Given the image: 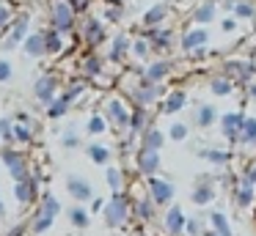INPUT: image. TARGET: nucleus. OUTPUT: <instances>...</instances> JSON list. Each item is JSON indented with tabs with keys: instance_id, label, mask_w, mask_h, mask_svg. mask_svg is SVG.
Segmentation results:
<instances>
[{
	"instance_id": "nucleus-1",
	"label": "nucleus",
	"mask_w": 256,
	"mask_h": 236,
	"mask_svg": "<svg viewBox=\"0 0 256 236\" xmlns=\"http://www.w3.org/2000/svg\"><path fill=\"white\" fill-rule=\"evenodd\" d=\"M47 19H50V27L58 33H72L78 30V22H80V14L72 8L69 0H50V11H47Z\"/></svg>"
},
{
	"instance_id": "nucleus-2",
	"label": "nucleus",
	"mask_w": 256,
	"mask_h": 236,
	"mask_svg": "<svg viewBox=\"0 0 256 236\" xmlns=\"http://www.w3.org/2000/svg\"><path fill=\"white\" fill-rule=\"evenodd\" d=\"M78 36L83 38V44L88 49H96L102 41H108V30H105V22L94 14H83L78 22Z\"/></svg>"
},
{
	"instance_id": "nucleus-3",
	"label": "nucleus",
	"mask_w": 256,
	"mask_h": 236,
	"mask_svg": "<svg viewBox=\"0 0 256 236\" xmlns=\"http://www.w3.org/2000/svg\"><path fill=\"white\" fill-rule=\"evenodd\" d=\"M223 77H228L234 85H237V82L240 85H250V82H256V63L250 58L226 60V63H223Z\"/></svg>"
},
{
	"instance_id": "nucleus-4",
	"label": "nucleus",
	"mask_w": 256,
	"mask_h": 236,
	"mask_svg": "<svg viewBox=\"0 0 256 236\" xmlns=\"http://www.w3.org/2000/svg\"><path fill=\"white\" fill-rule=\"evenodd\" d=\"M28 33H30V14H17V19L12 22V27L6 30V36L0 41V49L3 52H12L14 47H22Z\"/></svg>"
},
{
	"instance_id": "nucleus-5",
	"label": "nucleus",
	"mask_w": 256,
	"mask_h": 236,
	"mask_svg": "<svg viewBox=\"0 0 256 236\" xmlns=\"http://www.w3.org/2000/svg\"><path fill=\"white\" fill-rule=\"evenodd\" d=\"M130 99L135 102V107H152L154 102H162V85H154V82L138 80L132 88H130Z\"/></svg>"
},
{
	"instance_id": "nucleus-6",
	"label": "nucleus",
	"mask_w": 256,
	"mask_h": 236,
	"mask_svg": "<svg viewBox=\"0 0 256 236\" xmlns=\"http://www.w3.org/2000/svg\"><path fill=\"white\" fill-rule=\"evenodd\" d=\"M127 214H130V201H127V195H122V192H113L110 203L102 209V217H105V223L110 225V228H118V225L127 223Z\"/></svg>"
},
{
	"instance_id": "nucleus-7",
	"label": "nucleus",
	"mask_w": 256,
	"mask_h": 236,
	"mask_svg": "<svg viewBox=\"0 0 256 236\" xmlns=\"http://www.w3.org/2000/svg\"><path fill=\"white\" fill-rule=\"evenodd\" d=\"M206 44H210V30H206V27H201V25L188 27V30L179 36V47H182L188 55H193L196 49H204Z\"/></svg>"
},
{
	"instance_id": "nucleus-8",
	"label": "nucleus",
	"mask_w": 256,
	"mask_h": 236,
	"mask_svg": "<svg viewBox=\"0 0 256 236\" xmlns=\"http://www.w3.org/2000/svg\"><path fill=\"white\" fill-rule=\"evenodd\" d=\"M34 96H36V102L39 104H50L52 99L58 96V77L56 74H42V77H36V82H34Z\"/></svg>"
},
{
	"instance_id": "nucleus-9",
	"label": "nucleus",
	"mask_w": 256,
	"mask_h": 236,
	"mask_svg": "<svg viewBox=\"0 0 256 236\" xmlns=\"http://www.w3.org/2000/svg\"><path fill=\"white\" fill-rule=\"evenodd\" d=\"M168 14H171V3H154V5H149V8L140 14V27L144 30H152V27H162L166 25V19H168Z\"/></svg>"
},
{
	"instance_id": "nucleus-10",
	"label": "nucleus",
	"mask_w": 256,
	"mask_h": 236,
	"mask_svg": "<svg viewBox=\"0 0 256 236\" xmlns=\"http://www.w3.org/2000/svg\"><path fill=\"white\" fill-rule=\"evenodd\" d=\"M105 118L110 121V124L122 126V129H130V118H132V113H130V107H127L124 99H108L105 102Z\"/></svg>"
},
{
	"instance_id": "nucleus-11",
	"label": "nucleus",
	"mask_w": 256,
	"mask_h": 236,
	"mask_svg": "<svg viewBox=\"0 0 256 236\" xmlns=\"http://www.w3.org/2000/svg\"><path fill=\"white\" fill-rule=\"evenodd\" d=\"M0 157H3V162H6V168H8V173H12L14 181L30 179L28 165H25V157L20 151H14V148H3V151H0Z\"/></svg>"
},
{
	"instance_id": "nucleus-12",
	"label": "nucleus",
	"mask_w": 256,
	"mask_h": 236,
	"mask_svg": "<svg viewBox=\"0 0 256 236\" xmlns=\"http://www.w3.org/2000/svg\"><path fill=\"white\" fill-rule=\"evenodd\" d=\"M245 118H248V115H245L242 110H232V113L220 115V129H223V135H226L232 143H240V132H242Z\"/></svg>"
},
{
	"instance_id": "nucleus-13",
	"label": "nucleus",
	"mask_w": 256,
	"mask_h": 236,
	"mask_svg": "<svg viewBox=\"0 0 256 236\" xmlns=\"http://www.w3.org/2000/svg\"><path fill=\"white\" fill-rule=\"evenodd\" d=\"M171 60H166V58H157V60H152V63H146V69L140 71V80H146V82H154V85H160L162 80H166L168 74H171Z\"/></svg>"
},
{
	"instance_id": "nucleus-14",
	"label": "nucleus",
	"mask_w": 256,
	"mask_h": 236,
	"mask_svg": "<svg viewBox=\"0 0 256 236\" xmlns=\"http://www.w3.org/2000/svg\"><path fill=\"white\" fill-rule=\"evenodd\" d=\"M149 195H152V201H154V203L166 206V203L174 201L176 190H174L171 181H162V179H154V176H152V179H149Z\"/></svg>"
},
{
	"instance_id": "nucleus-15",
	"label": "nucleus",
	"mask_w": 256,
	"mask_h": 236,
	"mask_svg": "<svg viewBox=\"0 0 256 236\" xmlns=\"http://www.w3.org/2000/svg\"><path fill=\"white\" fill-rule=\"evenodd\" d=\"M215 16H218V3L215 0H201V3H196L193 8H190V19H193L196 25H201V27H206Z\"/></svg>"
},
{
	"instance_id": "nucleus-16",
	"label": "nucleus",
	"mask_w": 256,
	"mask_h": 236,
	"mask_svg": "<svg viewBox=\"0 0 256 236\" xmlns=\"http://www.w3.org/2000/svg\"><path fill=\"white\" fill-rule=\"evenodd\" d=\"M144 36L152 41V49H171L174 41H176V33L171 27H152V30H144Z\"/></svg>"
},
{
	"instance_id": "nucleus-17",
	"label": "nucleus",
	"mask_w": 256,
	"mask_h": 236,
	"mask_svg": "<svg viewBox=\"0 0 256 236\" xmlns=\"http://www.w3.org/2000/svg\"><path fill=\"white\" fill-rule=\"evenodd\" d=\"M135 165H138V173H144L146 179H152V176L160 170V151L140 148V151H138V159H135Z\"/></svg>"
},
{
	"instance_id": "nucleus-18",
	"label": "nucleus",
	"mask_w": 256,
	"mask_h": 236,
	"mask_svg": "<svg viewBox=\"0 0 256 236\" xmlns=\"http://www.w3.org/2000/svg\"><path fill=\"white\" fill-rule=\"evenodd\" d=\"M188 104V93L182 91V88H174V91H168L166 96H162L160 102V113L162 115H176L179 110Z\"/></svg>"
},
{
	"instance_id": "nucleus-19",
	"label": "nucleus",
	"mask_w": 256,
	"mask_h": 236,
	"mask_svg": "<svg viewBox=\"0 0 256 236\" xmlns=\"http://www.w3.org/2000/svg\"><path fill=\"white\" fill-rule=\"evenodd\" d=\"M66 190H69V195H72L74 201H80V203H86V201L94 198V190H91L88 179H83V176H69V179H66Z\"/></svg>"
},
{
	"instance_id": "nucleus-20",
	"label": "nucleus",
	"mask_w": 256,
	"mask_h": 236,
	"mask_svg": "<svg viewBox=\"0 0 256 236\" xmlns=\"http://www.w3.org/2000/svg\"><path fill=\"white\" fill-rule=\"evenodd\" d=\"M132 49V36L130 33H116L110 38V47H108V58L110 60H124Z\"/></svg>"
},
{
	"instance_id": "nucleus-21",
	"label": "nucleus",
	"mask_w": 256,
	"mask_h": 236,
	"mask_svg": "<svg viewBox=\"0 0 256 236\" xmlns=\"http://www.w3.org/2000/svg\"><path fill=\"white\" fill-rule=\"evenodd\" d=\"M22 52L28 58H44L47 55V44H44V30L28 33V38L22 41Z\"/></svg>"
},
{
	"instance_id": "nucleus-22",
	"label": "nucleus",
	"mask_w": 256,
	"mask_h": 236,
	"mask_svg": "<svg viewBox=\"0 0 256 236\" xmlns=\"http://www.w3.org/2000/svg\"><path fill=\"white\" fill-rule=\"evenodd\" d=\"M184 225H188V217H184V212L179 206H171L166 212V231L171 236H176V234H184Z\"/></svg>"
},
{
	"instance_id": "nucleus-23",
	"label": "nucleus",
	"mask_w": 256,
	"mask_h": 236,
	"mask_svg": "<svg viewBox=\"0 0 256 236\" xmlns=\"http://www.w3.org/2000/svg\"><path fill=\"white\" fill-rule=\"evenodd\" d=\"M102 69H105V60H102L100 55H86L83 63H80V74H83L86 80H100Z\"/></svg>"
},
{
	"instance_id": "nucleus-24",
	"label": "nucleus",
	"mask_w": 256,
	"mask_h": 236,
	"mask_svg": "<svg viewBox=\"0 0 256 236\" xmlns=\"http://www.w3.org/2000/svg\"><path fill=\"white\" fill-rule=\"evenodd\" d=\"M215 121H220L215 104H198V107H196V115H193V124H196V126L206 129V126H212Z\"/></svg>"
},
{
	"instance_id": "nucleus-25",
	"label": "nucleus",
	"mask_w": 256,
	"mask_h": 236,
	"mask_svg": "<svg viewBox=\"0 0 256 236\" xmlns=\"http://www.w3.org/2000/svg\"><path fill=\"white\" fill-rule=\"evenodd\" d=\"M166 146V135H162V129H157V126H149V129L140 135V148H149V151H160V148Z\"/></svg>"
},
{
	"instance_id": "nucleus-26",
	"label": "nucleus",
	"mask_w": 256,
	"mask_h": 236,
	"mask_svg": "<svg viewBox=\"0 0 256 236\" xmlns=\"http://www.w3.org/2000/svg\"><path fill=\"white\" fill-rule=\"evenodd\" d=\"M34 195H36V179H34V176L14 184V198H17L20 203H30V201H34Z\"/></svg>"
},
{
	"instance_id": "nucleus-27",
	"label": "nucleus",
	"mask_w": 256,
	"mask_h": 236,
	"mask_svg": "<svg viewBox=\"0 0 256 236\" xmlns=\"http://www.w3.org/2000/svg\"><path fill=\"white\" fill-rule=\"evenodd\" d=\"M44 44H47V55H61L64 47H66V38H64V33L47 27L44 30Z\"/></svg>"
},
{
	"instance_id": "nucleus-28",
	"label": "nucleus",
	"mask_w": 256,
	"mask_h": 236,
	"mask_svg": "<svg viewBox=\"0 0 256 236\" xmlns=\"http://www.w3.org/2000/svg\"><path fill=\"white\" fill-rule=\"evenodd\" d=\"M30 121L25 113L17 115V121H14V143H30L34 140V132H30Z\"/></svg>"
},
{
	"instance_id": "nucleus-29",
	"label": "nucleus",
	"mask_w": 256,
	"mask_h": 236,
	"mask_svg": "<svg viewBox=\"0 0 256 236\" xmlns=\"http://www.w3.org/2000/svg\"><path fill=\"white\" fill-rule=\"evenodd\" d=\"M234 19H256V0H234V8H232Z\"/></svg>"
},
{
	"instance_id": "nucleus-30",
	"label": "nucleus",
	"mask_w": 256,
	"mask_h": 236,
	"mask_svg": "<svg viewBox=\"0 0 256 236\" xmlns=\"http://www.w3.org/2000/svg\"><path fill=\"white\" fill-rule=\"evenodd\" d=\"M190 201L196 203V206H206V203L215 201V187L212 184H198L193 192H190Z\"/></svg>"
},
{
	"instance_id": "nucleus-31",
	"label": "nucleus",
	"mask_w": 256,
	"mask_h": 236,
	"mask_svg": "<svg viewBox=\"0 0 256 236\" xmlns=\"http://www.w3.org/2000/svg\"><path fill=\"white\" fill-rule=\"evenodd\" d=\"M234 88H237V85H234L228 77H223V74H218V77H212V80H210V91L215 93V96H232Z\"/></svg>"
},
{
	"instance_id": "nucleus-32",
	"label": "nucleus",
	"mask_w": 256,
	"mask_h": 236,
	"mask_svg": "<svg viewBox=\"0 0 256 236\" xmlns=\"http://www.w3.org/2000/svg\"><path fill=\"white\" fill-rule=\"evenodd\" d=\"M69 107H72V102H69V99L61 93V96H56L50 104H47V115H50L52 121H56V118H64V115L69 113Z\"/></svg>"
},
{
	"instance_id": "nucleus-33",
	"label": "nucleus",
	"mask_w": 256,
	"mask_h": 236,
	"mask_svg": "<svg viewBox=\"0 0 256 236\" xmlns=\"http://www.w3.org/2000/svg\"><path fill=\"white\" fill-rule=\"evenodd\" d=\"M86 151H88V159L94 165H108V162H110V148L102 146V143H91Z\"/></svg>"
},
{
	"instance_id": "nucleus-34",
	"label": "nucleus",
	"mask_w": 256,
	"mask_h": 236,
	"mask_svg": "<svg viewBox=\"0 0 256 236\" xmlns=\"http://www.w3.org/2000/svg\"><path fill=\"white\" fill-rule=\"evenodd\" d=\"M234 198H237V203L240 206H250L254 203V198H256V187H250V184H245V181H240L237 187H234Z\"/></svg>"
},
{
	"instance_id": "nucleus-35",
	"label": "nucleus",
	"mask_w": 256,
	"mask_h": 236,
	"mask_svg": "<svg viewBox=\"0 0 256 236\" xmlns=\"http://www.w3.org/2000/svg\"><path fill=\"white\" fill-rule=\"evenodd\" d=\"M130 55H132V58H138V60H146L152 55V41L144 36V33H140L138 38H132V49H130Z\"/></svg>"
},
{
	"instance_id": "nucleus-36",
	"label": "nucleus",
	"mask_w": 256,
	"mask_h": 236,
	"mask_svg": "<svg viewBox=\"0 0 256 236\" xmlns=\"http://www.w3.org/2000/svg\"><path fill=\"white\" fill-rule=\"evenodd\" d=\"M146 121H149V115H146V110L144 107H135L132 110V118H130V132H132V135H144L146 129H149V126H146Z\"/></svg>"
},
{
	"instance_id": "nucleus-37",
	"label": "nucleus",
	"mask_w": 256,
	"mask_h": 236,
	"mask_svg": "<svg viewBox=\"0 0 256 236\" xmlns=\"http://www.w3.org/2000/svg\"><path fill=\"white\" fill-rule=\"evenodd\" d=\"M198 154L212 165H226L228 159H232V151H223V148H204V151H198Z\"/></svg>"
},
{
	"instance_id": "nucleus-38",
	"label": "nucleus",
	"mask_w": 256,
	"mask_h": 236,
	"mask_svg": "<svg viewBox=\"0 0 256 236\" xmlns=\"http://www.w3.org/2000/svg\"><path fill=\"white\" fill-rule=\"evenodd\" d=\"M14 19H17V11H14V5L6 3V0H0V30H8Z\"/></svg>"
},
{
	"instance_id": "nucleus-39",
	"label": "nucleus",
	"mask_w": 256,
	"mask_h": 236,
	"mask_svg": "<svg viewBox=\"0 0 256 236\" xmlns=\"http://www.w3.org/2000/svg\"><path fill=\"white\" fill-rule=\"evenodd\" d=\"M210 223H212V228H215L218 236H232V228H228V217H226V214L212 212L210 214Z\"/></svg>"
},
{
	"instance_id": "nucleus-40",
	"label": "nucleus",
	"mask_w": 256,
	"mask_h": 236,
	"mask_svg": "<svg viewBox=\"0 0 256 236\" xmlns=\"http://www.w3.org/2000/svg\"><path fill=\"white\" fill-rule=\"evenodd\" d=\"M240 143L242 146H256V118H245L242 132H240Z\"/></svg>"
},
{
	"instance_id": "nucleus-41",
	"label": "nucleus",
	"mask_w": 256,
	"mask_h": 236,
	"mask_svg": "<svg viewBox=\"0 0 256 236\" xmlns=\"http://www.w3.org/2000/svg\"><path fill=\"white\" fill-rule=\"evenodd\" d=\"M122 16H124V5L122 3H102V19L122 22Z\"/></svg>"
},
{
	"instance_id": "nucleus-42",
	"label": "nucleus",
	"mask_w": 256,
	"mask_h": 236,
	"mask_svg": "<svg viewBox=\"0 0 256 236\" xmlns=\"http://www.w3.org/2000/svg\"><path fill=\"white\" fill-rule=\"evenodd\" d=\"M86 88H88V85H86V80H72L66 88H64V96L74 104V102H78V96H83V93H86Z\"/></svg>"
},
{
	"instance_id": "nucleus-43",
	"label": "nucleus",
	"mask_w": 256,
	"mask_h": 236,
	"mask_svg": "<svg viewBox=\"0 0 256 236\" xmlns=\"http://www.w3.org/2000/svg\"><path fill=\"white\" fill-rule=\"evenodd\" d=\"M86 132H88V135H102V132H108V118L100 113H94L88 118V124H86Z\"/></svg>"
},
{
	"instance_id": "nucleus-44",
	"label": "nucleus",
	"mask_w": 256,
	"mask_h": 236,
	"mask_svg": "<svg viewBox=\"0 0 256 236\" xmlns=\"http://www.w3.org/2000/svg\"><path fill=\"white\" fill-rule=\"evenodd\" d=\"M188 135H190V126H188V124H182V121H174V124L168 126V137H171L174 143L188 140Z\"/></svg>"
},
{
	"instance_id": "nucleus-45",
	"label": "nucleus",
	"mask_w": 256,
	"mask_h": 236,
	"mask_svg": "<svg viewBox=\"0 0 256 236\" xmlns=\"http://www.w3.org/2000/svg\"><path fill=\"white\" fill-rule=\"evenodd\" d=\"M135 214H138L140 220H152L154 217V201H152V198H140V201L135 203Z\"/></svg>"
},
{
	"instance_id": "nucleus-46",
	"label": "nucleus",
	"mask_w": 256,
	"mask_h": 236,
	"mask_svg": "<svg viewBox=\"0 0 256 236\" xmlns=\"http://www.w3.org/2000/svg\"><path fill=\"white\" fill-rule=\"evenodd\" d=\"M105 176H108V184H110V190H113V192H122V187H124V173H122V170H118V168H108Z\"/></svg>"
},
{
	"instance_id": "nucleus-47",
	"label": "nucleus",
	"mask_w": 256,
	"mask_h": 236,
	"mask_svg": "<svg viewBox=\"0 0 256 236\" xmlns=\"http://www.w3.org/2000/svg\"><path fill=\"white\" fill-rule=\"evenodd\" d=\"M69 220H72L74 228H86L88 225V212L83 206H74V209H69Z\"/></svg>"
},
{
	"instance_id": "nucleus-48",
	"label": "nucleus",
	"mask_w": 256,
	"mask_h": 236,
	"mask_svg": "<svg viewBox=\"0 0 256 236\" xmlns=\"http://www.w3.org/2000/svg\"><path fill=\"white\" fill-rule=\"evenodd\" d=\"M39 212L50 214V217H58V212H61V203H58V198L47 192V195H44V201H42V209H39Z\"/></svg>"
},
{
	"instance_id": "nucleus-49",
	"label": "nucleus",
	"mask_w": 256,
	"mask_h": 236,
	"mask_svg": "<svg viewBox=\"0 0 256 236\" xmlns=\"http://www.w3.org/2000/svg\"><path fill=\"white\" fill-rule=\"evenodd\" d=\"M52 220H56V217H50V214L39 212V214H36V220H34V234H44V231H50Z\"/></svg>"
},
{
	"instance_id": "nucleus-50",
	"label": "nucleus",
	"mask_w": 256,
	"mask_h": 236,
	"mask_svg": "<svg viewBox=\"0 0 256 236\" xmlns=\"http://www.w3.org/2000/svg\"><path fill=\"white\" fill-rule=\"evenodd\" d=\"M0 137H3V143L14 140V121L12 118H0Z\"/></svg>"
},
{
	"instance_id": "nucleus-51",
	"label": "nucleus",
	"mask_w": 256,
	"mask_h": 236,
	"mask_svg": "<svg viewBox=\"0 0 256 236\" xmlns=\"http://www.w3.org/2000/svg\"><path fill=\"white\" fill-rule=\"evenodd\" d=\"M201 231H204V220H201V217H190L188 225H184V234H188V236H201Z\"/></svg>"
},
{
	"instance_id": "nucleus-52",
	"label": "nucleus",
	"mask_w": 256,
	"mask_h": 236,
	"mask_svg": "<svg viewBox=\"0 0 256 236\" xmlns=\"http://www.w3.org/2000/svg\"><path fill=\"white\" fill-rule=\"evenodd\" d=\"M14 77V63L8 58H0V82H8Z\"/></svg>"
},
{
	"instance_id": "nucleus-53",
	"label": "nucleus",
	"mask_w": 256,
	"mask_h": 236,
	"mask_svg": "<svg viewBox=\"0 0 256 236\" xmlns=\"http://www.w3.org/2000/svg\"><path fill=\"white\" fill-rule=\"evenodd\" d=\"M242 181H245V184H250V187H256V165H248V168H245Z\"/></svg>"
},
{
	"instance_id": "nucleus-54",
	"label": "nucleus",
	"mask_w": 256,
	"mask_h": 236,
	"mask_svg": "<svg viewBox=\"0 0 256 236\" xmlns=\"http://www.w3.org/2000/svg\"><path fill=\"white\" fill-rule=\"evenodd\" d=\"M220 30L223 33H234L237 30V19H234V16H226V19L220 22Z\"/></svg>"
},
{
	"instance_id": "nucleus-55",
	"label": "nucleus",
	"mask_w": 256,
	"mask_h": 236,
	"mask_svg": "<svg viewBox=\"0 0 256 236\" xmlns=\"http://www.w3.org/2000/svg\"><path fill=\"white\" fill-rule=\"evenodd\" d=\"M69 3H72V8L78 11V14H86L88 5H91V0H69Z\"/></svg>"
},
{
	"instance_id": "nucleus-56",
	"label": "nucleus",
	"mask_w": 256,
	"mask_h": 236,
	"mask_svg": "<svg viewBox=\"0 0 256 236\" xmlns=\"http://www.w3.org/2000/svg\"><path fill=\"white\" fill-rule=\"evenodd\" d=\"M78 143H80V140H78V135H74L72 129H69L66 135H64V148H74Z\"/></svg>"
},
{
	"instance_id": "nucleus-57",
	"label": "nucleus",
	"mask_w": 256,
	"mask_h": 236,
	"mask_svg": "<svg viewBox=\"0 0 256 236\" xmlns=\"http://www.w3.org/2000/svg\"><path fill=\"white\" fill-rule=\"evenodd\" d=\"M248 99H250V102H256V82H250V85H248Z\"/></svg>"
},
{
	"instance_id": "nucleus-58",
	"label": "nucleus",
	"mask_w": 256,
	"mask_h": 236,
	"mask_svg": "<svg viewBox=\"0 0 256 236\" xmlns=\"http://www.w3.org/2000/svg\"><path fill=\"white\" fill-rule=\"evenodd\" d=\"M22 231H25V228H22V225H17V228H12V231H8V234H6V236H22Z\"/></svg>"
},
{
	"instance_id": "nucleus-59",
	"label": "nucleus",
	"mask_w": 256,
	"mask_h": 236,
	"mask_svg": "<svg viewBox=\"0 0 256 236\" xmlns=\"http://www.w3.org/2000/svg\"><path fill=\"white\" fill-rule=\"evenodd\" d=\"M3 214H6V206H3V203H0V217H3Z\"/></svg>"
},
{
	"instance_id": "nucleus-60",
	"label": "nucleus",
	"mask_w": 256,
	"mask_h": 236,
	"mask_svg": "<svg viewBox=\"0 0 256 236\" xmlns=\"http://www.w3.org/2000/svg\"><path fill=\"white\" fill-rule=\"evenodd\" d=\"M250 60H254V63H256V47H254V52H250Z\"/></svg>"
},
{
	"instance_id": "nucleus-61",
	"label": "nucleus",
	"mask_w": 256,
	"mask_h": 236,
	"mask_svg": "<svg viewBox=\"0 0 256 236\" xmlns=\"http://www.w3.org/2000/svg\"><path fill=\"white\" fill-rule=\"evenodd\" d=\"M102 3H113V0H102Z\"/></svg>"
},
{
	"instance_id": "nucleus-62",
	"label": "nucleus",
	"mask_w": 256,
	"mask_h": 236,
	"mask_svg": "<svg viewBox=\"0 0 256 236\" xmlns=\"http://www.w3.org/2000/svg\"><path fill=\"white\" fill-rule=\"evenodd\" d=\"M0 143H3V137H0Z\"/></svg>"
},
{
	"instance_id": "nucleus-63",
	"label": "nucleus",
	"mask_w": 256,
	"mask_h": 236,
	"mask_svg": "<svg viewBox=\"0 0 256 236\" xmlns=\"http://www.w3.org/2000/svg\"><path fill=\"white\" fill-rule=\"evenodd\" d=\"M215 3H218V0H215Z\"/></svg>"
}]
</instances>
